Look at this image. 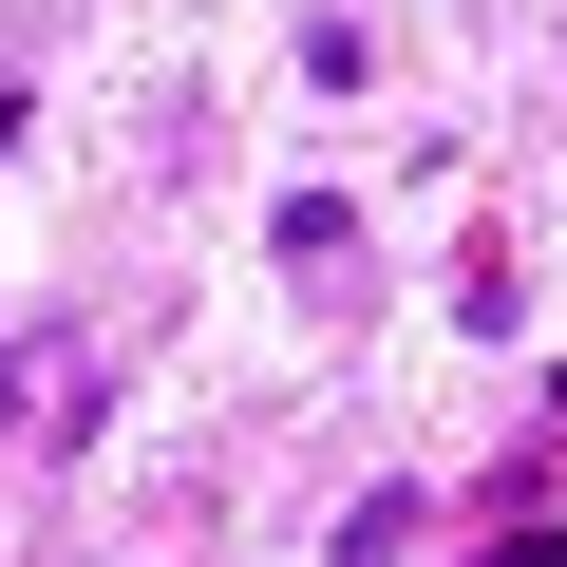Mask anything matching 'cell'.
<instances>
[{
    "instance_id": "obj_1",
    "label": "cell",
    "mask_w": 567,
    "mask_h": 567,
    "mask_svg": "<svg viewBox=\"0 0 567 567\" xmlns=\"http://www.w3.org/2000/svg\"><path fill=\"white\" fill-rule=\"evenodd\" d=\"M265 246H284V265H303V284H341V265H360V227H341L322 189H284V227H265Z\"/></svg>"
}]
</instances>
